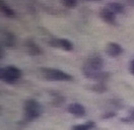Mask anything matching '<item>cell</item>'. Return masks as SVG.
I'll return each instance as SVG.
<instances>
[{"mask_svg":"<svg viewBox=\"0 0 134 130\" xmlns=\"http://www.w3.org/2000/svg\"><path fill=\"white\" fill-rule=\"evenodd\" d=\"M3 43L6 45V46H12L13 43H14V38H13V35L10 34V32H5L4 34V40Z\"/></svg>","mask_w":134,"mask_h":130,"instance_id":"cell-13","label":"cell"},{"mask_svg":"<svg viewBox=\"0 0 134 130\" xmlns=\"http://www.w3.org/2000/svg\"><path fill=\"white\" fill-rule=\"evenodd\" d=\"M25 117L26 120L32 121L41 115V106L35 100H27L25 103Z\"/></svg>","mask_w":134,"mask_h":130,"instance_id":"cell-4","label":"cell"},{"mask_svg":"<svg viewBox=\"0 0 134 130\" xmlns=\"http://www.w3.org/2000/svg\"><path fill=\"white\" fill-rule=\"evenodd\" d=\"M0 5H1V11H2V13H3L4 15L7 16V17H12V16H14V11L10 7H8L3 1H1Z\"/></svg>","mask_w":134,"mask_h":130,"instance_id":"cell-11","label":"cell"},{"mask_svg":"<svg viewBox=\"0 0 134 130\" xmlns=\"http://www.w3.org/2000/svg\"><path fill=\"white\" fill-rule=\"evenodd\" d=\"M43 76L51 81H69L72 79L71 75L67 74L66 72L59 70V69H55V68H41Z\"/></svg>","mask_w":134,"mask_h":130,"instance_id":"cell-2","label":"cell"},{"mask_svg":"<svg viewBox=\"0 0 134 130\" xmlns=\"http://www.w3.org/2000/svg\"><path fill=\"white\" fill-rule=\"evenodd\" d=\"M50 45L51 46H54V47H57V48H62L65 51H71L72 48H73L71 42L66 40V39H55V40H52Z\"/></svg>","mask_w":134,"mask_h":130,"instance_id":"cell-5","label":"cell"},{"mask_svg":"<svg viewBox=\"0 0 134 130\" xmlns=\"http://www.w3.org/2000/svg\"><path fill=\"white\" fill-rule=\"evenodd\" d=\"M63 4L67 6V7H73V6H75L76 5V2L75 1H63Z\"/></svg>","mask_w":134,"mask_h":130,"instance_id":"cell-15","label":"cell"},{"mask_svg":"<svg viewBox=\"0 0 134 130\" xmlns=\"http://www.w3.org/2000/svg\"><path fill=\"white\" fill-rule=\"evenodd\" d=\"M67 112H69L74 116H77V117H82L85 113V109L82 105L73 103V104H70L67 107Z\"/></svg>","mask_w":134,"mask_h":130,"instance_id":"cell-7","label":"cell"},{"mask_svg":"<svg viewBox=\"0 0 134 130\" xmlns=\"http://www.w3.org/2000/svg\"><path fill=\"white\" fill-rule=\"evenodd\" d=\"M123 49L117 43H109L106 46V53L111 57H117L122 53Z\"/></svg>","mask_w":134,"mask_h":130,"instance_id":"cell-6","label":"cell"},{"mask_svg":"<svg viewBox=\"0 0 134 130\" xmlns=\"http://www.w3.org/2000/svg\"><path fill=\"white\" fill-rule=\"evenodd\" d=\"M1 80L6 83H14L21 77V70L15 66L9 65L1 69Z\"/></svg>","mask_w":134,"mask_h":130,"instance_id":"cell-3","label":"cell"},{"mask_svg":"<svg viewBox=\"0 0 134 130\" xmlns=\"http://www.w3.org/2000/svg\"><path fill=\"white\" fill-rule=\"evenodd\" d=\"M123 121L134 122V109H132V110H131V112L129 113V116H128V118H126V119H123Z\"/></svg>","mask_w":134,"mask_h":130,"instance_id":"cell-14","label":"cell"},{"mask_svg":"<svg viewBox=\"0 0 134 130\" xmlns=\"http://www.w3.org/2000/svg\"><path fill=\"white\" fill-rule=\"evenodd\" d=\"M106 7L108 8L112 13H114L115 15H116L117 13H121V12L124 10L123 5L120 4V3H118V2H112V3H109V4H107Z\"/></svg>","mask_w":134,"mask_h":130,"instance_id":"cell-10","label":"cell"},{"mask_svg":"<svg viewBox=\"0 0 134 130\" xmlns=\"http://www.w3.org/2000/svg\"><path fill=\"white\" fill-rule=\"evenodd\" d=\"M100 17H102V18L107 23V24H115V23H116V21H115V19H116L115 14H114V13H112V12H111L107 7H104L102 10H100Z\"/></svg>","mask_w":134,"mask_h":130,"instance_id":"cell-8","label":"cell"},{"mask_svg":"<svg viewBox=\"0 0 134 130\" xmlns=\"http://www.w3.org/2000/svg\"><path fill=\"white\" fill-rule=\"evenodd\" d=\"M92 127H94V123L92 121L86 122L85 124H80V125H74L72 126L71 130H90Z\"/></svg>","mask_w":134,"mask_h":130,"instance_id":"cell-12","label":"cell"},{"mask_svg":"<svg viewBox=\"0 0 134 130\" xmlns=\"http://www.w3.org/2000/svg\"><path fill=\"white\" fill-rule=\"evenodd\" d=\"M130 71L134 75V60L131 62V64H130Z\"/></svg>","mask_w":134,"mask_h":130,"instance_id":"cell-16","label":"cell"},{"mask_svg":"<svg viewBox=\"0 0 134 130\" xmlns=\"http://www.w3.org/2000/svg\"><path fill=\"white\" fill-rule=\"evenodd\" d=\"M104 61L99 55H92L90 57L86 62L83 65V73L84 75L91 79H96V80H102L104 73L100 72L103 68Z\"/></svg>","mask_w":134,"mask_h":130,"instance_id":"cell-1","label":"cell"},{"mask_svg":"<svg viewBox=\"0 0 134 130\" xmlns=\"http://www.w3.org/2000/svg\"><path fill=\"white\" fill-rule=\"evenodd\" d=\"M25 50L31 55H39L41 54V50L38 47V45L32 40H27L25 42Z\"/></svg>","mask_w":134,"mask_h":130,"instance_id":"cell-9","label":"cell"}]
</instances>
